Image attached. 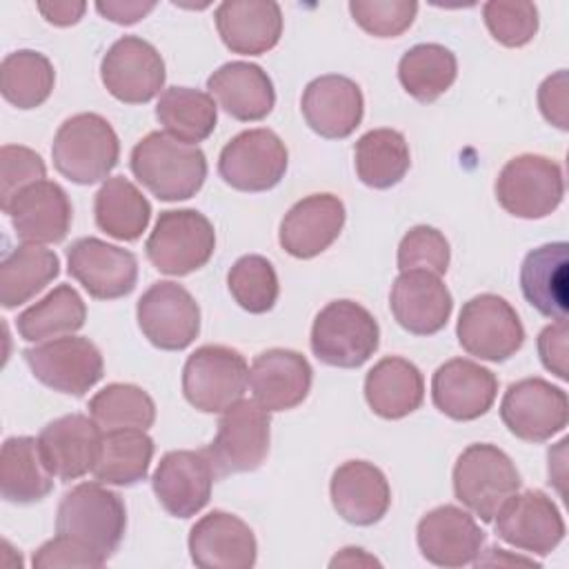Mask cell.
<instances>
[{
    "label": "cell",
    "mask_w": 569,
    "mask_h": 569,
    "mask_svg": "<svg viewBox=\"0 0 569 569\" xmlns=\"http://www.w3.org/2000/svg\"><path fill=\"white\" fill-rule=\"evenodd\" d=\"M365 400L376 416L400 420L420 409L425 400V378L413 362L400 356H387L369 369L365 378Z\"/></svg>",
    "instance_id": "obj_32"
},
{
    "label": "cell",
    "mask_w": 569,
    "mask_h": 569,
    "mask_svg": "<svg viewBox=\"0 0 569 569\" xmlns=\"http://www.w3.org/2000/svg\"><path fill=\"white\" fill-rule=\"evenodd\" d=\"M313 356L340 369L362 367L380 345V327L369 309L353 300H333L311 325Z\"/></svg>",
    "instance_id": "obj_4"
},
{
    "label": "cell",
    "mask_w": 569,
    "mask_h": 569,
    "mask_svg": "<svg viewBox=\"0 0 569 569\" xmlns=\"http://www.w3.org/2000/svg\"><path fill=\"white\" fill-rule=\"evenodd\" d=\"M102 433L104 431L93 418L69 413L44 425L38 436V445L49 471L58 480L71 482L93 471Z\"/></svg>",
    "instance_id": "obj_26"
},
{
    "label": "cell",
    "mask_w": 569,
    "mask_h": 569,
    "mask_svg": "<svg viewBox=\"0 0 569 569\" xmlns=\"http://www.w3.org/2000/svg\"><path fill=\"white\" fill-rule=\"evenodd\" d=\"M353 162L362 184L371 189H391L407 176L411 153L400 131L371 129L356 142Z\"/></svg>",
    "instance_id": "obj_38"
},
{
    "label": "cell",
    "mask_w": 569,
    "mask_h": 569,
    "mask_svg": "<svg viewBox=\"0 0 569 569\" xmlns=\"http://www.w3.org/2000/svg\"><path fill=\"white\" fill-rule=\"evenodd\" d=\"M416 542L427 562L453 569L476 562L485 545V531L469 511L456 505H442L420 518Z\"/></svg>",
    "instance_id": "obj_19"
},
{
    "label": "cell",
    "mask_w": 569,
    "mask_h": 569,
    "mask_svg": "<svg viewBox=\"0 0 569 569\" xmlns=\"http://www.w3.org/2000/svg\"><path fill=\"white\" fill-rule=\"evenodd\" d=\"M67 271L96 300L129 296L138 282V258L100 238H78L67 249Z\"/></svg>",
    "instance_id": "obj_16"
},
{
    "label": "cell",
    "mask_w": 569,
    "mask_h": 569,
    "mask_svg": "<svg viewBox=\"0 0 569 569\" xmlns=\"http://www.w3.org/2000/svg\"><path fill=\"white\" fill-rule=\"evenodd\" d=\"M33 569L56 567H102L104 562L78 540L56 533L51 540L40 545L31 558Z\"/></svg>",
    "instance_id": "obj_48"
},
{
    "label": "cell",
    "mask_w": 569,
    "mask_h": 569,
    "mask_svg": "<svg viewBox=\"0 0 569 569\" xmlns=\"http://www.w3.org/2000/svg\"><path fill=\"white\" fill-rule=\"evenodd\" d=\"M498 396V378L467 358H451L431 378V398L440 413L469 422L485 416Z\"/></svg>",
    "instance_id": "obj_24"
},
{
    "label": "cell",
    "mask_w": 569,
    "mask_h": 569,
    "mask_svg": "<svg viewBox=\"0 0 569 569\" xmlns=\"http://www.w3.org/2000/svg\"><path fill=\"white\" fill-rule=\"evenodd\" d=\"M567 104H569V82H567V71L560 69L553 76L542 80L538 89V107L547 122H551L560 131H567L569 129Z\"/></svg>",
    "instance_id": "obj_49"
},
{
    "label": "cell",
    "mask_w": 569,
    "mask_h": 569,
    "mask_svg": "<svg viewBox=\"0 0 569 569\" xmlns=\"http://www.w3.org/2000/svg\"><path fill=\"white\" fill-rule=\"evenodd\" d=\"M153 440L144 429H116L102 433L93 478L102 485L133 487L147 478Z\"/></svg>",
    "instance_id": "obj_36"
},
{
    "label": "cell",
    "mask_w": 569,
    "mask_h": 569,
    "mask_svg": "<svg viewBox=\"0 0 569 569\" xmlns=\"http://www.w3.org/2000/svg\"><path fill=\"white\" fill-rule=\"evenodd\" d=\"M47 167L40 153L22 144H2L0 149V207L4 209L24 187L44 180Z\"/></svg>",
    "instance_id": "obj_47"
},
{
    "label": "cell",
    "mask_w": 569,
    "mask_h": 569,
    "mask_svg": "<svg viewBox=\"0 0 569 569\" xmlns=\"http://www.w3.org/2000/svg\"><path fill=\"white\" fill-rule=\"evenodd\" d=\"M100 78L116 100L144 104L164 87V60L151 42L138 36H122L102 56Z\"/></svg>",
    "instance_id": "obj_15"
},
{
    "label": "cell",
    "mask_w": 569,
    "mask_h": 569,
    "mask_svg": "<svg viewBox=\"0 0 569 569\" xmlns=\"http://www.w3.org/2000/svg\"><path fill=\"white\" fill-rule=\"evenodd\" d=\"M329 496L338 516L356 527L380 522L391 505V489L385 473L367 460L342 462L331 476Z\"/></svg>",
    "instance_id": "obj_28"
},
{
    "label": "cell",
    "mask_w": 569,
    "mask_h": 569,
    "mask_svg": "<svg viewBox=\"0 0 569 569\" xmlns=\"http://www.w3.org/2000/svg\"><path fill=\"white\" fill-rule=\"evenodd\" d=\"M353 567V565H380L373 556H367L365 549L360 547H345L333 560H331V567Z\"/></svg>",
    "instance_id": "obj_53"
},
{
    "label": "cell",
    "mask_w": 569,
    "mask_h": 569,
    "mask_svg": "<svg viewBox=\"0 0 569 569\" xmlns=\"http://www.w3.org/2000/svg\"><path fill=\"white\" fill-rule=\"evenodd\" d=\"M209 96L236 120L256 122L271 113L276 104L273 82L253 62H227L207 78Z\"/></svg>",
    "instance_id": "obj_30"
},
{
    "label": "cell",
    "mask_w": 569,
    "mask_h": 569,
    "mask_svg": "<svg viewBox=\"0 0 569 569\" xmlns=\"http://www.w3.org/2000/svg\"><path fill=\"white\" fill-rule=\"evenodd\" d=\"M96 9L102 18L116 22V24H136L147 13L156 9V2H140V0H107L96 2Z\"/></svg>",
    "instance_id": "obj_51"
},
{
    "label": "cell",
    "mask_w": 569,
    "mask_h": 569,
    "mask_svg": "<svg viewBox=\"0 0 569 569\" xmlns=\"http://www.w3.org/2000/svg\"><path fill=\"white\" fill-rule=\"evenodd\" d=\"M60 273V258L42 244H18L0 262V305L16 309L40 293Z\"/></svg>",
    "instance_id": "obj_35"
},
{
    "label": "cell",
    "mask_w": 569,
    "mask_h": 569,
    "mask_svg": "<svg viewBox=\"0 0 569 569\" xmlns=\"http://www.w3.org/2000/svg\"><path fill=\"white\" fill-rule=\"evenodd\" d=\"M538 353L547 371L567 380V320H556L540 331Z\"/></svg>",
    "instance_id": "obj_50"
},
{
    "label": "cell",
    "mask_w": 569,
    "mask_h": 569,
    "mask_svg": "<svg viewBox=\"0 0 569 569\" xmlns=\"http://www.w3.org/2000/svg\"><path fill=\"white\" fill-rule=\"evenodd\" d=\"M2 211L9 216L16 236L29 244L62 242L73 220L71 200L53 180L24 187Z\"/></svg>",
    "instance_id": "obj_22"
},
{
    "label": "cell",
    "mask_w": 569,
    "mask_h": 569,
    "mask_svg": "<svg viewBox=\"0 0 569 569\" xmlns=\"http://www.w3.org/2000/svg\"><path fill=\"white\" fill-rule=\"evenodd\" d=\"M189 556L200 569H251L258 542L251 527L233 513L213 509L189 531Z\"/></svg>",
    "instance_id": "obj_20"
},
{
    "label": "cell",
    "mask_w": 569,
    "mask_h": 569,
    "mask_svg": "<svg viewBox=\"0 0 569 569\" xmlns=\"http://www.w3.org/2000/svg\"><path fill=\"white\" fill-rule=\"evenodd\" d=\"M247 385V360L224 345L198 347L182 367V393L202 413H222L242 400Z\"/></svg>",
    "instance_id": "obj_7"
},
{
    "label": "cell",
    "mask_w": 569,
    "mask_h": 569,
    "mask_svg": "<svg viewBox=\"0 0 569 569\" xmlns=\"http://www.w3.org/2000/svg\"><path fill=\"white\" fill-rule=\"evenodd\" d=\"M351 18L356 24L376 38H398L402 36L418 13V2L413 0H351Z\"/></svg>",
    "instance_id": "obj_45"
},
{
    "label": "cell",
    "mask_w": 569,
    "mask_h": 569,
    "mask_svg": "<svg viewBox=\"0 0 569 569\" xmlns=\"http://www.w3.org/2000/svg\"><path fill=\"white\" fill-rule=\"evenodd\" d=\"M389 307L396 322L413 336H433L445 329L453 298L440 276L425 269L400 271L391 284Z\"/></svg>",
    "instance_id": "obj_23"
},
{
    "label": "cell",
    "mask_w": 569,
    "mask_h": 569,
    "mask_svg": "<svg viewBox=\"0 0 569 569\" xmlns=\"http://www.w3.org/2000/svg\"><path fill=\"white\" fill-rule=\"evenodd\" d=\"M567 242H549L531 249L520 267L525 300L545 318L567 320Z\"/></svg>",
    "instance_id": "obj_31"
},
{
    "label": "cell",
    "mask_w": 569,
    "mask_h": 569,
    "mask_svg": "<svg viewBox=\"0 0 569 569\" xmlns=\"http://www.w3.org/2000/svg\"><path fill=\"white\" fill-rule=\"evenodd\" d=\"M231 298L249 313H267L273 309L280 284L273 264L258 253L242 256L227 273Z\"/></svg>",
    "instance_id": "obj_43"
},
{
    "label": "cell",
    "mask_w": 569,
    "mask_h": 569,
    "mask_svg": "<svg viewBox=\"0 0 569 569\" xmlns=\"http://www.w3.org/2000/svg\"><path fill=\"white\" fill-rule=\"evenodd\" d=\"M84 320L87 307L80 293L71 284H60L42 300L27 307L18 316L16 329L27 342H44L76 333L84 327Z\"/></svg>",
    "instance_id": "obj_39"
},
{
    "label": "cell",
    "mask_w": 569,
    "mask_h": 569,
    "mask_svg": "<svg viewBox=\"0 0 569 569\" xmlns=\"http://www.w3.org/2000/svg\"><path fill=\"white\" fill-rule=\"evenodd\" d=\"M562 196V167L540 153H520L511 158L496 178V200L516 218H547L558 209Z\"/></svg>",
    "instance_id": "obj_8"
},
{
    "label": "cell",
    "mask_w": 569,
    "mask_h": 569,
    "mask_svg": "<svg viewBox=\"0 0 569 569\" xmlns=\"http://www.w3.org/2000/svg\"><path fill=\"white\" fill-rule=\"evenodd\" d=\"M56 84V71L51 60L33 49H18L4 56L0 64V91L2 98L22 109H36L49 100Z\"/></svg>",
    "instance_id": "obj_41"
},
{
    "label": "cell",
    "mask_w": 569,
    "mask_h": 569,
    "mask_svg": "<svg viewBox=\"0 0 569 569\" xmlns=\"http://www.w3.org/2000/svg\"><path fill=\"white\" fill-rule=\"evenodd\" d=\"M38 438L11 436L0 449V493L7 502L31 505L47 498L53 489Z\"/></svg>",
    "instance_id": "obj_33"
},
{
    "label": "cell",
    "mask_w": 569,
    "mask_h": 569,
    "mask_svg": "<svg viewBox=\"0 0 569 569\" xmlns=\"http://www.w3.org/2000/svg\"><path fill=\"white\" fill-rule=\"evenodd\" d=\"M345 218V204L338 196L311 193L284 213L278 231L280 247L298 260L316 258L338 240Z\"/></svg>",
    "instance_id": "obj_25"
},
{
    "label": "cell",
    "mask_w": 569,
    "mask_h": 569,
    "mask_svg": "<svg viewBox=\"0 0 569 569\" xmlns=\"http://www.w3.org/2000/svg\"><path fill=\"white\" fill-rule=\"evenodd\" d=\"M38 11L42 18L56 27L76 24L87 11L84 2H38Z\"/></svg>",
    "instance_id": "obj_52"
},
{
    "label": "cell",
    "mask_w": 569,
    "mask_h": 569,
    "mask_svg": "<svg viewBox=\"0 0 569 569\" xmlns=\"http://www.w3.org/2000/svg\"><path fill=\"white\" fill-rule=\"evenodd\" d=\"M456 336L469 356L487 362H505L522 347L525 327L505 298L480 293L462 305Z\"/></svg>",
    "instance_id": "obj_10"
},
{
    "label": "cell",
    "mask_w": 569,
    "mask_h": 569,
    "mask_svg": "<svg viewBox=\"0 0 569 569\" xmlns=\"http://www.w3.org/2000/svg\"><path fill=\"white\" fill-rule=\"evenodd\" d=\"M451 249L447 238L427 224L411 227L398 244V269H425L436 276H445L449 269Z\"/></svg>",
    "instance_id": "obj_46"
},
{
    "label": "cell",
    "mask_w": 569,
    "mask_h": 569,
    "mask_svg": "<svg viewBox=\"0 0 569 569\" xmlns=\"http://www.w3.org/2000/svg\"><path fill=\"white\" fill-rule=\"evenodd\" d=\"M156 118L171 138L184 144H198L213 133L218 109L216 100L200 89L169 87L160 93Z\"/></svg>",
    "instance_id": "obj_37"
},
{
    "label": "cell",
    "mask_w": 569,
    "mask_h": 569,
    "mask_svg": "<svg viewBox=\"0 0 569 569\" xmlns=\"http://www.w3.org/2000/svg\"><path fill=\"white\" fill-rule=\"evenodd\" d=\"M313 369L293 349H267L258 353L249 369L253 400L267 411H287L305 402L311 391Z\"/></svg>",
    "instance_id": "obj_27"
},
{
    "label": "cell",
    "mask_w": 569,
    "mask_h": 569,
    "mask_svg": "<svg viewBox=\"0 0 569 569\" xmlns=\"http://www.w3.org/2000/svg\"><path fill=\"white\" fill-rule=\"evenodd\" d=\"M53 167L76 184L104 180L120 158V140L107 118L98 113H76L67 118L51 144Z\"/></svg>",
    "instance_id": "obj_3"
},
{
    "label": "cell",
    "mask_w": 569,
    "mask_h": 569,
    "mask_svg": "<svg viewBox=\"0 0 569 569\" xmlns=\"http://www.w3.org/2000/svg\"><path fill=\"white\" fill-rule=\"evenodd\" d=\"M500 418L516 438L545 442L567 427L569 400L560 387L542 378H522L507 387Z\"/></svg>",
    "instance_id": "obj_14"
},
{
    "label": "cell",
    "mask_w": 569,
    "mask_h": 569,
    "mask_svg": "<svg viewBox=\"0 0 569 569\" xmlns=\"http://www.w3.org/2000/svg\"><path fill=\"white\" fill-rule=\"evenodd\" d=\"M127 529L122 498L102 482H80L67 491L56 511V533L69 536L107 562Z\"/></svg>",
    "instance_id": "obj_2"
},
{
    "label": "cell",
    "mask_w": 569,
    "mask_h": 569,
    "mask_svg": "<svg viewBox=\"0 0 569 569\" xmlns=\"http://www.w3.org/2000/svg\"><path fill=\"white\" fill-rule=\"evenodd\" d=\"M482 20L496 42L522 47L538 33V9L527 0H491L482 4Z\"/></svg>",
    "instance_id": "obj_44"
},
{
    "label": "cell",
    "mask_w": 569,
    "mask_h": 569,
    "mask_svg": "<svg viewBox=\"0 0 569 569\" xmlns=\"http://www.w3.org/2000/svg\"><path fill=\"white\" fill-rule=\"evenodd\" d=\"M493 520L500 540L533 556H549L565 538V520L556 502L540 489L516 491Z\"/></svg>",
    "instance_id": "obj_17"
},
{
    "label": "cell",
    "mask_w": 569,
    "mask_h": 569,
    "mask_svg": "<svg viewBox=\"0 0 569 569\" xmlns=\"http://www.w3.org/2000/svg\"><path fill=\"white\" fill-rule=\"evenodd\" d=\"M520 489L513 460L489 442H473L453 465V493L482 522H493L500 507Z\"/></svg>",
    "instance_id": "obj_5"
},
{
    "label": "cell",
    "mask_w": 569,
    "mask_h": 569,
    "mask_svg": "<svg viewBox=\"0 0 569 569\" xmlns=\"http://www.w3.org/2000/svg\"><path fill=\"white\" fill-rule=\"evenodd\" d=\"M271 420L269 411L256 400H238L222 411L218 431L204 453L209 456L216 476L256 471L269 453Z\"/></svg>",
    "instance_id": "obj_9"
},
{
    "label": "cell",
    "mask_w": 569,
    "mask_h": 569,
    "mask_svg": "<svg viewBox=\"0 0 569 569\" xmlns=\"http://www.w3.org/2000/svg\"><path fill=\"white\" fill-rule=\"evenodd\" d=\"M213 18L224 47L240 56L267 53L282 36V11L273 0H227Z\"/></svg>",
    "instance_id": "obj_29"
},
{
    "label": "cell",
    "mask_w": 569,
    "mask_h": 569,
    "mask_svg": "<svg viewBox=\"0 0 569 569\" xmlns=\"http://www.w3.org/2000/svg\"><path fill=\"white\" fill-rule=\"evenodd\" d=\"M289 153L271 129H247L233 136L220 151L218 173L238 191L260 193L273 189L287 171Z\"/></svg>",
    "instance_id": "obj_12"
},
{
    "label": "cell",
    "mask_w": 569,
    "mask_h": 569,
    "mask_svg": "<svg viewBox=\"0 0 569 569\" xmlns=\"http://www.w3.org/2000/svg\"><path fill=\"white\" fill-rule=\"evenodd\" d=\"M216 478V469L204 449H178L160 458L151 476V487L169 516L191 518L207 507Z\"/></svg>",
    "instance_id": "obj_18"
},
{
    "label": "cell",
    "mask_w": 569,
    "mask_h": 569,
    "mask_svg": "<svg viewBox=\"0 0 569 569\" xmlns=\"http://www.w3.org/2000/svg\"><path fill=\"white\" fill-rule=\"evenodd\" d=\"M300 111L313 133L327 140H342L360 127L365 98L351 78L327 73L305 87Z\"/></svg>",
    "instance_id": "obj_21"
},
{
    "label": "cell",
    "mask_w": 569,
    "mask_h": 569,
    "mask_svg": "<svg viewBox=\"0 0 569 569\" xmlns=\"http://www.w3.org/2000/svg\"><path fill=\"white\" fill-rule=\"evenodd\" d=\"M89 416L102 431L149 429L156 422V402L138 385L111 382L89 400Z\"/></svg>",
    "instance_id": "obj_42"
},
{
    "label": "cell",
    "mask_w": 569,
    "mask_h": 569,
    "mask_svg": "<svg viewBox=\"0 0 569 569\" xmlns=\"http://www.w3.org/2000/svg\"><path fill=\"white\" fill-rule=\"evenodd\" d=\"M93 216L100 231L116 240L133 242L149 227L151 204L131 180L113 176L100 184L93 198Z\"/></svg>",
    "instance_id": "obj_34"
},
{
    "label": "cell",
    "mask_w": 569,
    "mask_h": 569,
    "mask_svg": "<svg viewBox=\"0 0 569 569\" xmlns=\"http://www.w3.org/2000/svg\"><path fill=\"white\" fill-rule=\"evenodd\" d=\"M36 380L44 387L67 393L84 396L96 387L104 373V362L100 349L82 336H62L44 340L36 347L22 351Z\"/></svg>",
    "instance_id": "obj_11"
},
{
    "label": "cell",
    "mask_w": 569,
    "mask_h": 569,
    "mask_svg": "<svg viewBox=\"0 0 569 569\" xmlns=\"http://www.w3.org/2000/svg\"><path fill=\"white\" fill-rule=\"evenodd\" d=\"M213 249V224L196 209L162 211L144 244L149 262L167 276H187L202 269Z\"/></svg>",
    "instance_id": "obj_6"
},
{
    "label": "cell",
    "mask_w": 569,
    "mask_h": 569,
    "mask_svg": "<svg viewBox=\"0 0 569 569\" xmlns=\"http://www.w3.org/2000/svg\"><path fill=\"white\" fill-rule=\"evenodd\" d=\"M458 76L453 51L436 42H422L405 51L398 62V80L402 89L422 104L436 102Z\"/></svg>",
    "instance_id": "obj_40"
},
{
    "label": "cell",
    "mask_w": 569,
    "mask_h": 569,
    "mask_svg": "<svg viewBox=\"0 0 569 569\" xmlns=\"http://www.w3.org/2000/svg\"><path fill=\"white\" fill-rule=\"evenodd\" d=\"M129 164L136 180L164 202L196 196L207 178V158L202 149L184 144L164 131L147 133L131 149Z\"/></svg>",
    "instance_id": "obj_1"
},
{
    "label": "cell",
    "mask_w": 569,
    "mask_h": 569,
    "mask_svg": "<svg viewBox=\"0 0 569 569\" xmlns=\"http://www.w3.org/2000/svg\"><path fill=\"white\" fill-rule=\"evenodd\" d=\"M136 318L142 336L162 351H182L200 333V307L178 282H153L138 300Z\"/></svg>",
    "instance_id": "obj_13"
}]
</instances>
